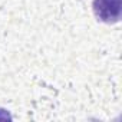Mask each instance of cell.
I'll return each mask as SVG.
<instances>
[{"mask_svg": "<svg viewBox=\"0 0 122 122\" xmlns=\"http://www.w3.org/2000/svg\"><path fill=\"white\" fill-rule=\"evenodd\" d=\"M93 13L98 20L103 23H116L121 17L122 0H93Z\"/></svg>", "mask_w": 122, "mask_h": 122, "instance_id": "cell-1", "label": "cell"}]
</instances>
